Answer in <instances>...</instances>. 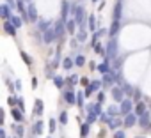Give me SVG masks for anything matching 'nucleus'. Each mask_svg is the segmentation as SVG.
Wrapping results in <instances>:
<instances>
[{
    "label": "nucleus",
    "instance_id": "obj_43",
    "mask_svg": "<svg viewBox=\"0 0 151 138\" xmlns=\"http://www.w3.org/2000/svg\"><path fill=\"white\" fill-rule=\"evenodd\" d=\"M114 138H126V134H124V131H116Z\"/></svg>",
    "mask_w": 151,
    "mask_h": 138
},
{
    "label": "nucleus",
    "instance_id": "obj_24",
    "mask_svg": "<svg viewBox=\"0 0 151 138\" xmlns=\"http://www.w3.org/2000/svg\"><path fill=\"white\" fill-rule=\"evenodd\" d=\"M86 39H87V32H86V30H82V28H80V32H78V34H77V39H75V41H77V43H84V41H86Z\"/></svg>",
    "mask_w": 151,
    "mask_h": 138
},
{
    "label": "nucleus",
    "instance_id": "obj_54",
    "mask_svg": "<svg viewBox=\"0 0 151 138\" xmlns=\"http://www.w3.org/2000/svg\"><path fill=\"white\" fill-rule=\"evenodd\" d=\"M86 110H87V112H91V110H93V103H89V105H86Z\"/></svg>",
    "mask_w": 151,
    "mask_h": 138
},
{
    "label": "nucleus",
    "instance_id": "obj_47",
    "mask_svg": "<svg viewBox=\"0 0 151 138\" xmlns=\"http://www.w3.org/2000/svg\"><path fill=\"white\" fill-rule=\"evenodd\" d=\"M7 103H9V106H14L16 105V97H7Z\"/></svg>",
    "mask_w": 151,
    "mask_h": 138
},
{
    "label": "nucleus",
    "instance_id": "obj_56",
    "mask_svg": "<svg viewBox=\"0 0 151 138\" xmlns=\"http://www.w3.org/2000/svg\"><path fill=\"white\" fill-rule=\"evenodd\" d=\"M23 2H30V0H23Z\"/></svg>",
    "mask_w": 151,
    "mask_h": 138
},
{
    "label": "nucleus",
    "instance_id": "obj_22",
    "mask_svg": "<svg viewBox=\"0 0 151 138\" xmlns=\"http://www.w3.org/2000/svg\"><path fill=\"white\" fill-rule=\"evenodd\" d=\"M109 34H110L112 37H116V36L119 34V21H114V23H112V27H110Z\"/></svg>",
    "mask_w": 151,
    "mask_h": 138
},
{
    "label": "nucleus",
    "instance_id": "obj_8",
    "mask_svg": "<svg viewBox=\"0 0 151 138\" xmlns=\"http://www.w3.org/2000/svg\"><path fill=\"white\" fill-rule=\"evenodd\" d=\"M43 41H45L46 44H50V43L55 41V34H53V28H52V27H48V28L43 32Z\"/></svg>",
    "mask_w": 151,
    "mask_h": 138
},
{
    "label": "nucleus",
    "instance_id": "obj_39",
    "mask_svg": "<svg viewBox=\"0 0 151 138\" xmlns=\"http://www.w3.org/2000/svg\"><path fill=\"white\" fill-rule=\"evenodd\" d=\"M96 120H98V115L89 113V115H87V122H86V124H93V122H96Z\"/></svg>",
    "mask_w": 151,
    "mask_h": 138
},
{
    "label": "nucleus",
    "instance_id": "obj_18",
    "mask_svg": "<svg viewBox=\"0 0 151 138\" xmlns=\"http://www.w3.org/2000/svg\"><path fill=\"white\" fill-rule=\"evenodd\" d=\"M101 85H105V87H109V85H114V78H112V75H110V71L103 75V82H101Z\"/></svg>",
    "mask_w": 151,
    "mask_h": 138
},
{
    "label": "nucleus",
    "instance_id": "obj_42",
    "mask_svg": "<svg viewBox=\"0 0 151 138\" xmlns=\"http://www.w3.org/2000/svg\"><path fill=\"white\" fill-rule=\"evenodd\" d=\"M48 127H50V133H53V131H55V120H53V119H50Z\"/></svg>",
    "mask_w": 151,
    "mask_h": 138
},
{
    "label": "nucleus",
    "instance_id": "obj_17",
    "mask_svg": "<svg viewBox=\"0 0 151 138\" xmlns=\"http://www.w3.org/2000/svg\"><path fill=\"white\" fill-rule=\"evenodd\" d=\"M4 30H6V34H7V36H11V37H14V36H16V28H14L9 21H6V23H4Z\"/></svg>",
    "mask_w": 151,
    "mask_h": 138
},
{
    "label": "nucleus",
    "instance_id": "obj_41",
    "mask_svg": "<svg viewBox=\"0 0 151 138\" xmlns=\"http://www.w3.org/2000/svg\"><path fill=\"white\" fill-rule=\"evenodd\" d=\"M6 6L9 7V11H13L16 7V2H14V0H6Z\"/></svg>",
    "mask_w": 151,
    "mask_h": 138
},
{
    "label": "nucleus",
    "instance_id": "obj_15",
    "mask_svg": "<svg viewBox=\"0 0 151 138\" xmlns=\"http://www.w3.org/2000/svg\"><path fill=\"white\" fill-rule=\"evenodd\" d=\"M75 28H77V25L73 23V20H66L64 21V30H68V34H75Z\"/></svg>",
    "mask_w": 151,
    "mask_h": 138
},
{
    "label": "nucleus",
    "instance_id": "obj_45",
    "mask_svg": "<svg viewBox=\"0 0 151 138\" xmlns=\"http://www.w3.org/2000/svg\"><path fill=\"white\" fill-rule=\"evenodd\" d=\"M103 101H105V94H103V92H100V94H98V105H101Z\"/></svg>",
    "mask_w": 151,
    "mask_h": 138
},
{
    "label": "nucleus",
    "instance_id": "obj_12",
    "mask_svg": "<svg viewBox=\"0 0 151 138\" xmlns=\"http://www.w3.org/2000/svg\"><path fill=\"white\" fill-rule=\"evenodd\" d=\"M43 112H45L43 101L41 99H36V103H34V115H43Z\"/></svg>",
    "mask_w": 151,
    "mask_h": 138
},
{
    "label": "nucleus",
    "instance_id": "obj_36",
    "mask_svg": "<svg viewBox=\"0 0 151 138\" xmlns=\"http://www.w3.org/2000/svg\"><path fill=\"white\" fill-rule=\"evenodd\" d=\"M53 83H55L59 89H62V85H64V78H62V76H53Z\"/></svg>",
    "mask_w": 151,
    "mask_h": 138
},
{
    "label": "nucleus",
    "instance_id": "obj_58",
    "mask_svg": "<svg viewBox=\"0 0 151 138\" xmlns=\"http://www.w3.org/2000/svg\"><path fill=\"white\" fill-rule=\"evenodd\" d=\"M137 138H144V136H137Z\"/></svg>",
    "mask_w": 151,
    "mask_h": 138
},
{
    "label": "nucleus",
    "instance_id": "obj_2",
    "mask_svg": "<svg viewBox=\"0 0 151 138\" xmlns=\"http://www.w3.org/2000/svg\"><path fill=\"white\" fill-rule=\"evenodd\" d=\"M117 51H119V48H117V39L116 37H112L110 41H109V44H107V50H105V58H114L116 55H117Z\"/></svg>",
    "mask_w": 151,
    "mask_h": 138
},
{
    "label": "nucleus",
    "instance_id": "obj_40",
    "mask_svg": "<svg viewBox=\"0 0 151 138\" xmlns=\"http://www.w3.org/2000/svg\"><path fill=\"white\" fill-rule=\"evenodd\" d=\"M82 136H87L89 134V124H82Z\"/></svg>",
    "mask_w": 151,
    "mask_h": 138
},
{
    "label": "nucleus",
    "instance_id": "obj_29",
    "mask_svg": "<svg viewBox=\"0 0 151 138\" xmlns=\"http://www.w3.org/2000/svg\"><path fill=\"white\" fill-rule=\"evenodd\" d=\"M84 64H86V57H84V55H78L77 58L73 60V65H78V67H82Z\"/></svg>",
    "mask_w": 151,
    "mask_h": 138
},
{
    "label": "nucleus",
    "instance_id": "obj_30",
    "mask_svg": "<svg viewBox=\"0 0 151 138\" xmlns=\"http://www.w3.org/2000/svg\"><path fill=\"white\" fill-rule=\"evenodd\" d=\"M48 27H52V21H37V28H39L41 32H45Z\"/></svg>",
    "mask_w": 151,
    "mask_h": 138
},
{
    "label": "nucleus",
    "instance_id": "obj_28",
    "mask_svg": "<svg viewBox=\"0 0 151 138\" xmlns=\"http://www.w3.org/2000/svg\"><path fill=\"white\" fill-rule=\"evenodd\" d=\"M84 92H78L77 96H75V105H78V106H84Z\"/></svg>",
    "mask_w": 151,
    "mask_h": 138
},
{
    "label": "nucleus",
    "instance_id": "obj_21",
    "mask_svg": "<svg viewBox=\"0 0 151 138\" xmlns=\"http://www.w3.org/2000/svg\"><path fill=\"white\" fill-rule=\"evenodd\" d=\"M144 112H146V105L140 103V101H137V105H135V115L139 117V115H142Z\"/></svg>",
    "mask_w": 151,
    "mask_h": 138
},
{
    "label": "nucleus",
    "instance_id": "obj_13",
    "mask_svg": "<svg viewBox=\"0 0 151 138\" xmlns=\"http://www.w3.org/2000/svg\"><path fill=\"white\" fill-rule=\"evenodd\" d=\"M135 122H137V115H135V113H128V115H124V126H126V127H132Z\"/></svg>",
    "mask_w": 151,
    "mask_h": 138
},
{
    "label": "nucleus",
    "instance_id": "obj_10",
    "mask_svg": "<svg viewBox=\"0 0 151 138\" xmlns=\"http://www.w3.org/2000/svg\"><path fill=\"white\" fill-rule=\"evenodd\" d=\"M123 90H121V87H112V97H114V101H117V103H121L123 101Z\"/></svg>",
    "mask_w": 151,
    "mask_h": 138
},
{
    "label": "nucleus",
    "instance_id": "obj_5",
    "mask_svg": "<svg viewBox=\"0 0 151 138\" xmlns=\"http://www.w3.org/2000/svg\"><path fill=\"white\" fill-rule=\"evenodd\" d=\"M27 20L29 21H37V9L34 4H29L27 7Z\"/></svg>",
    "mask_w": 151,
    "mask_h": 138
},
{
    "label": "nucleus",
    "instance_id": "obj_46",
    "mask_svg": "<svg viewBox=\"0 0 151 138\" xmlns=\"http://www.w3.org/2000/svg\"><path fill=\"white\" fill-rule=\"evenodd\" d=\"M133 97H135V99L139 101V99L142 97V94H140V90H133Z\"/></svg>",
    "mask_w": 151,
    "mask_h": 138
},
{
    "label": "nucleus",
    "instance_id": "obj_26",
    "mask_svg": "<svg viewBox=\"0 0 151 138\" xmlns=\"http://www.w3.org/2000/svg\"><path fill=\"white\" fill-rule=\"evenodd\" d=\"M107 115H109V117H117V115H119V108H117V106H109Z\"/></svg>",
    "mask_w": 151,
    "mask_h": 138
},
{
    "label": "nucleus",
    "instance_id": "obj_19",
    "mask_svg": "<svg viewBox=\"0 0 151 138\" xmlns=\"http://www.w3.org/2000/svg\"><path fill=\"white\" fill-rule=\"evenodd\" d=\"M121 9H123V4L117 2L116 4V9H114V21H119L121 20Z\"/></svg>",
    "mask_w": 151,
    "mask_h": 138
},
{
    "label": "nucleus",
    "instance_id": "obj_23",
    "mask_svg": "<svg viewBox=\"0 0 151 138\" xmlns=\"http://www.w3.org/2000/svg\"><path fill=\"white\" fill-rule=\"evenodd\" d=\"M107 124H109V127H110V129H116V127L121 124V119H117V117H110V120H109Z\"/></svg>",
    "mask_w": 151,
    "mask_h": 138
},
{
    "label": "nucleus",
    "instance_id": "obj_27",
    "mask_svg": "<svg viewBox=\"0 0 151 138\" xmlns=\"http://www.w3.org/2000/svg\"><path fill=\"white\" fill-rule=\"evenodd\" d=\"M13 117H14V120L16 122H23V112H20V110H13Z\"/></svg>",
    "mask_w": 151,
    "mask_h": 138
},
{
    "label": "nucleus",
    "instance_id": "obj_11",
    "mask_svg": "<svg viewBox=\"0 0 151 138\" xmlns=\"http://www.w3.org/2000/svg\"><path fill=\"white\" fill-rule=\"evenodd\" d=\"M0 18H2V20H9L11 18V11H9V7L6 6V4H2V6H0Z\"/></svg>",
    "mask_w": 151,
    "mask_h": 138
},
{
    "label": "nucleus",
    "instance_id": "obj_50",
    "mask_svg": "<svg viewBox=\"0 0 151 138\" xmlns=\"http://www.w3.org/2000/svg\"><path fill=\"white\" fill-rule=\"evenodd\" d=\"M16 133H18V136H22V134H23V127L18 126V127H16Z\"/></svg>",
    "mask_w": 151,
    "mask_h": 138
},
{
    "label": "nucleus",
    "instance_id": "obj_57",
    "mask_svg": "<svg viewBox=\"0 0 151 138\" xmlns=\"http://www.w3.org/2000/svg\"><path fill=\"white\" fill-rule=\"evenodd\" d=\"M94 2H98V0H93V4H94Z\"/></svg>",
    "mask_w": 151,
    "mask_h": 138
},
{
    "label": "nucleus",
    "instance_id": "obj_59",
    "mask_svg": "<svg viewBox=\"0 0 151 138\" xmlns=\"http://www.w3.org/2000/svg\"><path fill=\"white\" fill-rule=\"evenodd\" d=\"M117 2H121V0H117Z\"/></svg>",
    "mask_w": 151,
    "mask_h": 138
},
{
    "label": "nucleus",
    "instance_id": "obj_35",
    "mask_svg": "<svg viewBox=\"0 0 151 138\" xmlns=\"http://www.w3.org/2000/svg\"><path fill=\"white\" fill-rule=\"evenodd\" d=\"M62 67H64V69H71V67H73V60H71L69 57H66L64 62H62Z\"/></svg>",
    "mask_w": 151,
    "mask_h": 138
},
{
    "label": "nucleus",
    "instance_id": "obj_49",
    "mask_svg": "<svg viewBox=\"0 0 151 138\" xmlns=\"http://www.w3.org/2000/svg\"><path fill=\"white\" fill-rule=\"evenodd\" d=\"M105 34H107V30H105V28H100V30L96 32V36H98V37H101V36H105Z\"/></svg>",
    "mask_w": 151,
    "mask_h": 138
},
{
    "label": "nucleus",
    "instance_id": "obj_34",
    "mask_svg": "<svg viewBox=\"0 0 151 138\" xmlns=\"http://www.w3.org/2000/svg\"><path fill=\"white\" fill-rule=\"evenodd\" d=\"M20 55H22V58H23V62H25L27 65H32V58H30V55H27L25 51H22Z\"/></svg>",
    "mask_w": 151,
    "mask_h": 138
},
{
    "label": "nucleus",
    "instance_id": "obj_33",
    "mask_svg": "<svg viewBox=\"0 0 151 138\" xmlns=\"http://www.w3.org/2000/svg\"><path fill=\"white\" fill-rule=\"evenodd\" d=\"M87 20H89V28H91V30H96V20H94V14L87 16Z\"/></svg>",
    "mask_w": 151,
    "mask_h": 138
},
{
    "label": "nucleus",
    "instance_id": "obj_20",
    "mask_svg": "<svg viewBox=\"0 0 151 138\" xmlns=\"http://www.w3.org/2000/svg\"><path fill=\"white\" fill-rule=\"evenodd\" d=\"M43 129H45V122H43V120H37V122L34 124V127H32V131H34L36 134H41Z\"/></svg>",
    "mask_w": 151,
    "mask_h": 138
},
{
    "label": "nucleus",
    "instance_id": "obj_31",
    "mask_svg": "<svg viewBox=\"0 0 151 138\" xmlns=\"http://www.w3.org/2000/svg\"><path fill=\"white\" fill-rule=\"evenodd\" d=\"M121 90H123V94H133V87H132L130 83H123Z\"/></svg>",
    "mask_w": 151,
    "mask_h": 138
},
{
    "label": "nucleus",
    "instance_id": "obj_9",
    "mask_svg": "<svg viewBox=\"0 0 151 138\" xmlns=\"http://www.w3.org/2000/svg\"><path fill=\"white\" fill-rule=\"evenodd\" d=\"M137 122H139L142 127H147V126H149V112L146 110L142 115H139V117H137Z\"/></svg>",
    "mask_w": 151,
    "mask_h": 138
},
{
    "label": "nucleus",
    "instance_id": "obj_32",
    "mask_svg": "<svg viewBox=\"0 0 151 138\" xmlns=\"http://www.w3.org/2000/svg\"><path fill=\"white\" fill-rule=\"evenodd\" d=\"M16 105H18V108H16V110L25 112V99H23V97H16Z\"/></svg>",
    "mask_w": 151,
    "mask_h": 138
},
{
    "label": "nucleus",
    "instance_id": "obj_55",
    "mask_svg": "<svg viewBox=\"0 0 151 138\" xmlns=\"http://www.w3.org/2000/svg\"><path fill=\"white\" fill-rule=\"evenodd\" d=\"M0 138H6V133H4V129L0 127Z\"/></svg>",
    "mask_w": 151,
    "mask_h": 138
},
{
    "label": "nucleus",
    "instance_id": "obj_6",
    "mask_svg": "<svg viewBox=\"0 0 151 138\" xmlns=\"http://www.w3.org/2000/svg\"><path fill=\"white\" fill-rule=\"evenodd\" d=\"M69 7H71V4L64 0V2H62V7H60V18H62L60 21H62V23L69 18Z\"/></svg>",
    "mask_w": 151,
    "mask_h": 138
},
{
    "label": "nucleus",
    "instance_id": "obj_48",
    "mask_svg": "<svg viewBox=\"0 0 151 138\" xmlns=\"http://www.w3.org/2000/svg\"><path fill=\"white\" fill-rule=\"evenodd\" d=\"M100 117H101V120H103V122H109V120H110V117H109L107 113H100Z\"/></svg>",
    "mask_w": 151,
    "mask_h": 138
},
{
    "label": "nucleus",
    "instance_id": "obj_53",
    "mask_svg": "<svg viewBox=\"0 0 151 138\" xmlns=\"http://www.w3.org/2000/svg\"><path fill=\"white\" fill-rule=\"evenodd\" d=\"M32 87H37V78H36V76L32 78Z\"/></svg>",
    "mask_w": 151,
    "mask_h": 138
},
{
    "label": "nucleus",
    "instance_id": "obj_51",
    "mask_svg": "<svg viewBox=\"0 0 151 138\" xmlns=\"http://www.w3.org/2000/svg\"><path fill=\"white\" fill-rule=\"evenodd\" d=\"M77 82H78V76L73 75V76H71V83H77Z\"/></svg>",
    "mask_w": 151,
    "mask_h": 138
},
{
    "label": "nucleus",
    "instance_id": "obj_25",
    "mask_svg": "<svg viewBox=\"0 0 151 138\" xmlns=\"http://www.w3.org/2000/svg\"><path fill=\"white\" fill-rule=\"evenodd\" d=\"M64 99L68 101V105H75V94H73L71 90H68V92L64 94Z\"/></svg>",
    "mask_w": 151,
    "mask_h": 138
},
{
    "label": "nucleus",
    "instance_id": "obj_3",
    "mask_svg": "<svg viewBox=\"0 0 151 138\" xmlns=\"http://www.w3.org/2000/svg\"><path fill=\"white\" fill-rule=\"evenodd\" d=\"M132 110H133V103L130 99H123L121 105H119V113L128 115V113H132Z\"/></svg>",
    "mask_w": 151,
    "mask_h": 138
},
{
    "label": "nucleus",
    "instance_id": "obj_52",
    "mask_svg": "<svg viewBox=\"0 0 151 138\" xmlns=\"http://www.w3.org/2000/svg\"><path fill=\"white\" fill-rule=\"evenodd\" d=\"M2 122H4V110L0 108V124H2Z\"/></svg>",
    "mask_w": 151,
    "mask_h": 138
},
{
    "label": "nucleus",
    "instance_id": "obj_37",
    "mask_svg": "<svg viewBox=\"0 0 151 138\" xmlns=\"http://www.w3.org/2000/svg\"><path fill=\"white\" fill-rule=\"evenodd\" d=\"M93 48H94V51H96V53H105L103 44H100V43H94V44H93Z\"/></svg>",
    "mask_w": 151,
    "mask_h": 138
},
{
    "label": "nucleus",
    "instance_id": "obj_1",
    "mask_svg": "<svg viewBox=\"0 0 151 138\" xmlns=\"http://www.w3.org/2000/svg\"><path fill=\"white\" fill-rule=\"evenodd\" d=\"M69 11L73 13V23L75 25H80V27H84V23H86V20H87V14H86V9L82 7V6H77V4H71V7H69Z\"/></svg>",
    "mask_w": 151,
    "mask_h": 138
},
{
    "label": "nucleus",
    "instance_id": "obj_38",
    "mask_svg": "<svg viewBox=\"0 0 151 138\" xmlns=\"http://www.w3.org/2000/svg\"><path fill=\"white\" fill-rule=\"evenodd\" d=\"M59 122H60V124H68V113H66V112H62V113L59 115Z\"/></svg>",
    "mask_w": 151,
    "mask_h": 138
},
{
    "label": "nucleus",
    "instance_id": "obj_16",
    "mask_svg": "<svg viewBox=\"0 0 151 138\" xmlns=\"http://www.w3.org/2000/svg\"><path fill=\"white\" fill-rule=\"evenodd\" d=\"M9 23H11L14 28H20V27L23 25V21L20 20V16H14V14H11V18H9Z\"/></svg>",
    "mask_w": 151,
    "mask_h": 138
},
{
    "label": "nucleus",
    "instance_id": "obj_14",
    "mask_svg": "<svg viewBox=\"0 0 151 138\" xmlns=\"http://www.w3.org/2000/svg\"><path fill=\"white\" fill-rule=\"evenodd\" d=\"M96 69H98L100 73H103V75H105V73H109V71H110V60H109V58H105V62H103V64H100V65H96Z\"/></svg>",
    "mask_w": 151,
    "mask_h": 138
},
{
    "label": "nucleus",
    "instance_id": "obj_4",
    "mask_svg": "<svg viewBox=\"0 0 151 138\" xmlns=\"http://www.w3.org/2000/svg\"><path fill=\"white\" fill-rule=\"evenodd\" d=\"M100 87H101V82H100V80H94V82H91V83L87 85V89H86V92H84V96H91L93 92H96V90H100Z\"/></svg>",
    "mask_w": 151,
    "mask_h": 138
},
{
    "label": "nucleus",
    "instance_id": "obj_7",
    "mask_svg": "<svg viewBox=\"0 0 151 138\" xmlns=\"http://www.w3.org/2000/svg\"><path fill=\"white\" fill-rule=\"evenodd\" d=\"M52 28H53L55 39H59V37H62V36H64V23H62V21H57V23H53V25H52Z\"/></svg>",
    "mask_w": 151,
    "mask_h": 138
},
{
    "label": "nucleus",
    "instance_id": "obj_44",
    "mask_svg": "<svg viewBox=\"0 0 151 138\" xmlns=\"http://www.w3.org/2000/svg\"><path fill=\"white\" fill-rule=\"evenodd\" d=\"M13 87H14V90H22V82H20V80H16V82L13 83Z\"/></svg>",
    "mask_w": 151,
    "mask_h": 138
}]
</instances>
